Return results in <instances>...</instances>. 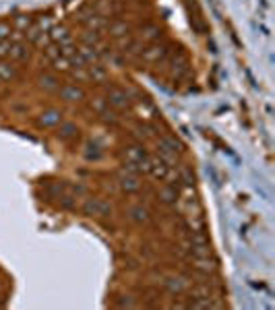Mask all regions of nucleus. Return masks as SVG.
I'll list each match as a JSON object with an SVG mask.
<instances>
[{
	"instance_id": "obj_1",
	"label": "nucleus",
	"mask_w": 275,
	"mask_h": 310,
	"mask_svg": "<svg viewBox=\"0 0 275 310\" xmlns=\"http://www.w3.org/2000/svg\"><path fill=\"white\" fill-rule=\"evenodd\" d=\"M168 56H170V48L164 44H151L149 48L141 50V58L145 62H164Z\"/></svg>"
},
{
	"instance_id": "obj_2",
	"label": "nucleus",
	"mask_w": 275,
	"mask_h": 310,
	"mask_svg": "<svg viewBox=\"0 0 275 310\" xmlns=\"http://www.w3.org/2000/svg\"><path fill=\"white\" fill-rule=\"evenodd\" d=\"M83 213L85 215H101V217H106V215H112V205L104 199H87L83 203Z\"/></svg>"
},
{
	"instance_id": "obj_3",
	"label": "nucleus",
	"mask_w": 275,
	"mask_h": 310,
	"mask_svg": "<svg viewBox=\"0 0 275 310\" xmlns=\"http://www.w3.org/2000/svg\"><path fill=\"white\" fill-rule=\"evenodd\" d=\"M106 101L110 103L112 108H116V110H126L128 106H131V93H128L126 89L114 87V89H110Z\"/></svg>"
},
{
	"instance_id": "obj_4",
	"label": "nucleus",
	"mask_w": 275,
	"mask_h": 310,
	"mask_svg": "<svg viewBox=\"0 0 275 310\" xmlns=\"http://www.w3.org/2000/svg\"><path fill=\"white\" fill-rule=\"evenodd\" d=\"M147 172H149L153 178L166 180V178L170 176V166H168L164 159H159V157H149V159H147Z\"/></svg>"
},
{
	"instance_id": "obj_5",
	"label": "nucleus",
	"mask_w": 275,
	"mask_h": 310,
	"mask_svg": "<svg viewBox=\"0 0 275 310\" xmlns=\"http://www.w3.org/2000/svg\"><path fill=\"white\" fill-rule=\"evenodd\" d=\"M124 159L126 161H135V163H143L149 159V155H147V151L143 149V145H128V147L124 149ZM145 170V168H143Z\"/></svg>"
},
{
	"instance_id": "obj_6",
	"label": "nucleus",
	"mask_w": 275,
	"mask_h": 310,
	"mask_svg": "<svg viewBox=\"0 0 275 310\" xmlns=\"http://www.w3.org/2000/svg\"><path fill=\"white\" fill-rule=\"evenodd\" d=\"M164 286H166V290L172 291V294H182V291L188 290V281L182 275H170V277H166Z\"/></svg>"
},
{
	"instance_id": "obj_7",
	"label": "nucleus",
	"mask_w": 275,
	"mask_h": 310,
	"mask_svg": "<svg viewBox=\"0 0 275 310\" xmlns=\"http://www.w3.org/2000/svg\"><path fill=\"white\" fill-rule=\"evenodd\" d=\"M118 46L124 54H135V52H141L143 50V41L139 38H133V36H124L118 39Z\"/></svg>"
},
{
	"instance_id": "obj_8",
	"label": "nucleus",
	"mask_w": 275,
	"mask_h": 310,
	"mask_svg": "<svg viewBox=\"0 0 275 310\" xmlns=\"http://www.w3.org/2000/svg\"><path fill=\"white\" fill-rule=\"evenodd\" d=\"M118 184L124 193H137L141 188V182H139V178H137V174H128V172H124V174L118 178Z\"/></svg>"
},
{
	"instance_id": "obj_9",
	"label": "nucleus",
	"mask_w": 275,
	"mask_h": 310,
	"mask_svg": "<svg viewBox=\"0 0 275 310\" xmlns=\"http://www.w3.org/2000/svg\"><path fill=\"white\" fill-rule=\"evenodd\" d=\"M126 215H128V217H131L133 221H137V223H147V221L151 219L149 209H147V207H143V205H133V207H128Z\"/></svg>"
},
{
	"instance_id": "obj_10",
	"label": "nucleus",
	"mask_w": 275,
	"mask_h": 310,
	"mask_svg": "<svg viewBox=\"0 0 275 310\" xmlns=\"http://www.w3.org/2000/svg\"><path fill=\"white\" fill-rule=\"evenodd\" d=\"M39 126H56V124H62V114L58 110H46L41 112L39 118H38Z\"/></svg>"
},
{
	"instance_id": "obj_11",
	"label": "nucleus",
	"mask_w": 275,
	"mask_h": 310,
	"mask_svg": "<svg viewBox=\"0 0 275 310\" xmlns=\"http://www.w3.org/2000/svg\"><path fill=\"white\" fill-rule=\"evenodd\" d=\"M60 96L64 101H81L85 99V91L77 85H64V87H60Z\"/></svg>"
},
{
	"instance_id": "obj_12",
	"label": "nucleus",
	"mask_w": 275,
	"mask_h": 310,
	"mask_svg": "<svg viewBox=\"0 0 275 310\" xmlns=\"http://www.w3.org/2000/svg\"><path fill=\"white\" fill-rule=\"evenodd\" d=\"M87 73H89V81H93V83H104L108 79V68L98 62L87 66Z\"/></svg>"
},
{
	"instance_id": "obj_13",
	"label": "nucleus",
	"mask_w": 275,
	"mask_h": 310,
	"mask_svg": "<svg viewBox=\"0 0 275 310\" xmlns=\"http://www.w3.org/2000/svg\"><path fill=\"white\" fill-rule=\"evenodd\" d=\"M8 58L15 60V62H23V60L29 58V50L25 44H21V41H17V44L11 46V52H8Z\"/></svg>"
},
{
	"instance_id": "obj_14",
	"label": "nucleus",
	"mask_w": 275,
	"mask_h": 310,
	"mask_svg": "<svg viewBox=\"0 0 275 310\" xmlns=\"http://www.w3.org/2000/svg\"><path fill=\"white\" fill-rule=\"evenodd\" d=\"M161 36V31L157 25H143L141 31H139V39L141 41H156Z\"/></svg>"
},
{
	"instance_id": "obj_15",
	"label": "nucleus",
	"mask_w": 275,
	"mask_h": 310,
	"mask_svg": "<svg viewBox=\"0 0 275 310\" xmlns=\"http://www.w3.org/2000/svg\"><path fill=\"white\" fill-rule=\"evenodd\" d=\"M108 29H110V33H112V36L120 39V38L128 36V31H131V25H128L126 21H114V23H112Z\"/></svg>"
},
{
	"instance_id": "obj_16",
	"label": "nucleus",
	"mask_w": 275,
	"mask_h": 310,
	"mask_svg": "<svg viewBox=\"0 0 275 310\" xmlns=\"http://www.w3.org/2000/svg\"><path fill=\"white\" fill-rule=\"evenodd\" d=\"M15 77H17V68L11 62H6L4 58H0V81H11Z\"/></svg>"
},
{
	"instance_id": "obj_17",
	"label": "nucleus",
	"mask_w": 275,
	"mask_h": 310,
	"mask_svg": "<svg viewBox=\"0 0 275 310\" xmlns=\"http://www.w3.org/2000/svg\"><path fill=\"white\" fill-rule=\"evenodd\" d=\"M79 56L85 64H93V62H98L99 60V52L96 48H91V46H85L79 50Z\"/></svg>"
},
{
	"instance_id": "obj_18",
	"label": "nucleus",
	"mask_w": 275,
	"mask_h": 310,
	"mask_svg": "<svg viewBox=\"0 0 275 310\" xmlns=\"http://www.w3.org/2000/svg\"><path fill=\"white\" fill-rule=\"evenodd\" d=\"M98 11L101 13V15H114V13H118V2L116 0H98Z\"/></svg>"
},
{
	"instance_id": "obj_19",
	"label": "nucleus",
	"mask_w": 275,
	"mask_h": 310,
	"mask_svg": "<svg viewBox=\"0 0 275 310\" xmlns=\"http://www.w3.org/2000/svg\"><path fill=\"white\" fill-rule=\"evenodd\" d=\"M188 73V62L184 56H180V60H174L172 62V77H176V79H180V77H184Z\"/></svg>"
},
{
	"instance_id": "obj_20",
	"label": "nucleus",
	"mask_w": 275,
	"mask_h": 310,
	"mask_svg": "<svg viewBox=\"0 0 275 310\" xmlns=\"http://www.w3.org/2000/svg\"><path fill=\"white\" fill-rule=\"evenodd\" d=\"M39 87L46 89V91H54V89L60 87V83H58V79L54 75H41L39 77Z\"/></svg>"
},
{
	"instance_id": "obj_21",
	"label": "nucleus",
	"mask_w": 275,
	"mask_h": 310,
	"mask_svg": "<svg viewBox=\"0 0 275 310\" xmlns=\"http://www.w3.org/2000/svg\"><path fill=\"white\" fill-rule=\"evenodd\" d=\"M159 199L164 201V203H168V205L176 203V199H178V191H176V186H164V188L159 191Z\"/></svg>"
},
{
	"instance_id": "obj_22",
	"label": "nucleus",
	"mask_w": 275,
	"mask_h": 310,
	"mask_svg": "<svg viewBox=\"0 0 275 310\" xmlns=\"http://www.w3.org/2000/svg\"><path fill=\"white\" fill-rule=\"evenodd\" d=\"M137 112H139L141 118H145V120H149V118H153V116H157V110L153 108L149 101H141L139 106H137Z\"/></svg>"
},
{
	"instance_id": "obj_23",
	"label": "nucleus",
	"mask_w": 275,
	"mask_h": 310,
	"mask_svg": "<svg viewBox=\"0 0 275 310\" xmlns=\"http://www.w3.org/2000/svg\"><path fill=\"white\" fill-rule=\"evenodd\" d=\"M157 145H161V147H166V149L174 151V153H178L180 149H182V145H180V141H176L174 136H161V139L157 141Z\"/></svg>"
},
{
	"instance_id": "obj_24",
	"label": "nucleus",
	"mask_w": 275,
	"mask_h": 310,
	"mask_svg": "<svg viewBox=\"0 0 275 310\" xmlns=\"http://www.w3.org/2000/svg\"><path fill=\"white\" fill-rule=\"evenodd\" d=\"M135 135L145 141V139H151V136L156 135V128L151 124H139V126H135Z\"/></svg>"
},
{
	"instance_id": "obj_25",
	"label": "nucleus",
	"mask_w": 275,
	"mask_h": 310,
	"mask_svg": "<svg viewBox=\"0 0 275 310\" xmlns=\"http://www.w3.org/2000/svg\"><path fill=\"white\" fill-rule=\"evenodd\" d=\"M196 261V271H201V273H213L216 271V265H213V261H209V256H205V258H195Z\"/></svg>"
},
{
	"instance_id": "obj_26",
	"label": "nucleus",
	"mask_w": 275,
	"mask_h": 310,
	"mask_svg": "<svg viewBox=\"0 0 275 310\" xmlns=\"http://www.w3.org/2000/svg\"><path fill=\"white\" fill-rule=\"evenodd\" d=\"M52 64H54L56 71H60V73H68V71H71V66H73L71 60H68L66 56H62V54H60L58 58H54Z\"/></svg>"
},
{
	"instance_id": "obj_27",
	"label": "nucleus",
	"mask_w": 275,
	"mask_h": 310,
	"mask_svg": "<svg viewBox=\"0 0 275 310\" xmlns=\"http://www.w3.org/2000/svg\"><path fill=\"white\" fill-rule=\"evenodd\" d=\"M157 155H159V159H164L166 163H176V153L161 147V145H157Z\"/></svg>"
},
{
	"instance_id": "obj_28",
	"label": "nucleus",
	"mask_w": 275,
	"mask_h": 310,
	"mask_svg": "<svg viewBox=\"0 0 275 310\" xmlns=\"http://www.w3.org/2000/svg\"><path fill=\"white\" fill-rule=\"evenodd\" d=\"M99 39H101V36H99V31H98V29H93V31H87V36L83 38L85 46H93V48H96V46L99 44Z\"/></svg>"
},
{
	"instance_id": "obj_29",
	"label": "nucleus",
	"mask_w": 275,
	"mask_h": 310,
	"mask_svg": "<svg viewBox=\"0 0 275 310\" xmlns=\"http://www.w3.org/2000/svg\"><path fill=\"white\" fill-rule=\"evenodd\" d=\"M68 73H71V75H73V79H77V81H89V73H87V68H85V66L71 68Z\"/></svg>"
},
{
	"instance_id": "obj_30",
	"label": "nucleus",
	"mask_w": 275,
	"mask_h": 310,
	"mask_svg": "<svg viewBox=\"0 0 275 310\" xmlns=\"http://www.w3.org/2000/svg\"><path fill=\"white\" fill-rule=\"evenodd\" d=\"M77 133V126L73 124V122H66V124H62V128H60V136H62V139H71V136Z\"/></svg>"
},
{
	"instance_id": "obj_31",
	"label": "nucleus",
	"mask_w": 275,
	"mask_h": 310,
	"mask_svg": "<svg viewBox=\"0 0 275 310\" xmlns=\"http://www.w3.org/2000/svg\"><path fill=\"white\" fill-rule=\"evenodd\" d=\"M106 99L104 97H96V99H91V108L93 110H96V112H99V114H101V112H104L106 110Z\"/></svg>"
},
{
	"instance_id": "obj_32",
	"label": "nucleus",
	"mask_w": 275,
	"mask_h": 310,
	"mask_svg": "<svg viewBox=\"0 0 275 310\" xmlns=\"http://www.w3.org/2000/svg\"><path fill=\"white\" fill-rule=\"evenodd\" d=\"M85 21H87L91 27H96V29H99V27H104V25H106V21L101 19L99 15H93V17H89V19H85Z\"/></svg>"
},
{
	"instance_id": "obj_33",
	"label": "nucleus",
	"mask_w": 275,
	"mask_h": 310,
	"mask_svg": "<svg viewBox=\"0 0 275 310\" xmlns=\"http://www.w3.org/2000/svg\"><path fill=\"white\" fill-rule=\"evenodd\" d=\"M11 46H13V41L0 39V58H6V56H8V52H11Z\"/></svg>"
},
{
	"instance_id": "obj_34",
	"label": "nucleus",
	"mask_w": 275,
	"mask_h": 310,
	"mask_svg": "<svg viewBox=\"0 0 275 310\" xmlns=\"http://www.w3.org/2000/svg\"><path fill=\"white\" fill-rule=\"evenodd\" d=\"M101 118H104L106 122H112V124H116V122H118V118H116L114 112H108V110L101 112Z\"/></svg>"
},
{
	"instance_id": "obj_35",
	"label": "nucleus",
	"mask_w": 275,
	"mask_h": 310,
	"mask_svg": "<svg viewBox=\"0 0 275 310\" xmlns=\"http://www.w3.org/2000/svg\"><path fill=\"white\" fill-rule=\"evenodd\" d=\"M46 56H48L50 60L58 58V56H60V48H56V46H50V48H46Z\"/></svg>"
},
{
	"instance_id": "obj_36",
	"label": "nucleus",
	"mask_w": 275,
	"mask_h": 310,
	"mask_svg": "<svg viewBox=\"0 0 275 310\" xmlns=\"http://www.w3.org/2000/svg\"><path fill=\"white\" fill-rule=\"evenodd\" d=\"M15 25H17V27H29V25H31V19H29V17H17Z\"/></svg>"
},
{
	"instance_id": "obj_37",
	"label": "nucleus",
	"mask_w": 275,
	"mask_h": 310,
	"mask_svg": "<svg viewBox=\"0 0 275 310\" xmlns=\"http://www.w3.org/2000/svg\"><path fill=\"white\" fill-rule=\"evenodd\" d=\"M8 33H11V25L6 23H0V39H6Z\"/></svg>"
},
{
	"instance_id": "obj_38",
	"label": "nucleus",
	"mask_w": 275,
	"mask_h": 310,
	"mask_svg": "<svg viewBox=\"0 0 275 310\" xmlns=\"http://www.w3.org/2000/svg\"><path fill=\"white\" fill-rule=\"evenodd\" d=\"M193 294L199 298V296H209V288H205V286H199L196 290H193Z\"/></svg>"
},
{
	"instance_id": "obj_39",
	"label": "nucleus",
	"mask_w": 275,
	"mask_h": 310,
	"mask_svg": "<svg viewBox=\"0 0 275 310\" xmlns=\"http://www.w3.org/2000/svg\"><path fill=\"white\" fill-rule=\"evenodd\" d=\"M182 178H184L186 184H193V172H191V170L184 168V170H182Z\"/></svg>"
},
{
	"instance_id": "obj_40",
	"label": "nucleus",
	"mask_w": 275,
	"mask_h": 310,
	"mask_svg": "<svg viewBox=\"0 0 275 310\" xmlns=\"http://www.w3.org/2000/svg\"><path fill=\"white\" fill-rule=\"evenodd\" d=\"M60 203H62V207H66V209H71V207H73V201H71V196H64V199L60 201Z\"/></svg>"
},
{
	"instance_id": "obj_41",
	"label": "nucleus",
	"mask_w": 275,
	"mask_h": 310,
	"mask_svg": "<svg viewBox=\"0 0 275 310\" xmlns=\"http://www.w3.org/2000/svg\"><path fill=\"white\" fill-rule=\"evenodd\" d=\"M126 300H120V304L118 306H135V302H133V300H128V296H124Z\"/></svg>"
}]
</instances>
